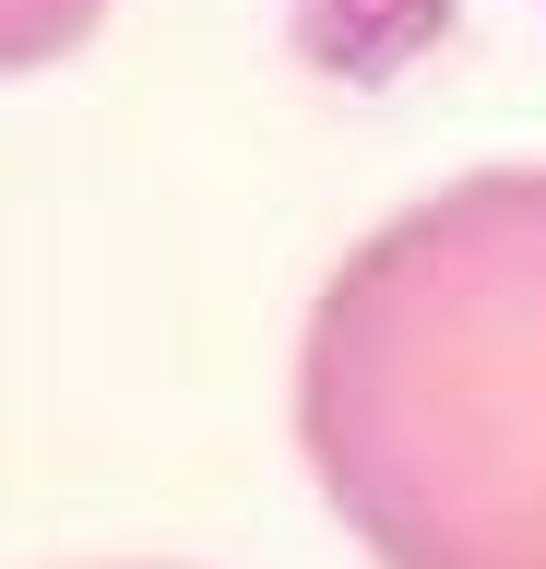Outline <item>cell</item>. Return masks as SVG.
<instances>
[{
    "instance_id": "obj_2",
    "label": "cell",
    "mask_w": 546,
    "mask_h": 569,
    "mask_svg": "<svg viewBox=\"0 0 546 569\" xmlns=\"http://www.w3.org/2000/svg\"><path fill=\"white\" fill-rule=\"evenodd\" d=\"M108 24V0H0V71H48Z\"/></svg>"
},
{
    "instance_id": "obj_1",
    "label": "cell",
    "mask_w": 546,
    "mask_h": 569,
    "mask_svg": "<svg viewBox=\"0 0 546 569\" xmlns=\"http://www.w3.org/2000/svg\"><path fill=\"white\" fill-rule=\"evenodd\" d=\"M297 451L368 569H546V167L439 178L321 273Z\"/></svg>"
}]
</instances>
